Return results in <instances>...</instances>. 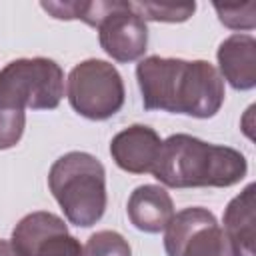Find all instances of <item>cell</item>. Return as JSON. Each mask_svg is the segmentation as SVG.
<instances>
[{"label":"cell","instance_id":"cell-1","mask_svg":"<svg viewBox=\"0 0 256 256\" xmlns=\"http://www.w3.org/2000/svg\"><path fill=\"white\" fill-rule=\"evenodd\" d=\"M146 110L212 118L224 104V80L208 60L148 56L136 66Z\"/></svg>","mask_w":256,"mask_h":256},{"label":"cell","instance_id":"cell-2","mask_svg":"<svg viewBox=\"0 0 256 256\" xmlns=\"http://www.w3.org/2000/svg\"><path fill=\"white\" fill-rule=\"evenodd\" d=\"M246 172L248 162L240 150L190 134H172L162 140L152 168V176L168 188H228Z\"/></svg>","mask_w":256,"mask_h":256},{"label":"cell","instance_id":"cell-3","mask_svg":"<svg viewBox=\"0 0 256 256\" xmlns=\"http://www.w3.org/2000/svg\"><path fill=\"white\" fill-rule=\"evenodd\" d=\"M48 188L66 220L78 228L94 226L106 212V172L88 152H66L48 172Z\"/></svg>","mask_w":256,"mask_h":256},{"label":"cell","instance_id":"cell-4","mask_svg":"<svg viewBox=\"0 0 256 256\" xmlns=\"http://www.w3.org/2000/svg\"><path fill=\"white\" fill-rule=\"evenodd\" d=\"M64 96V72L50 58H18L0 70V108L54 110Z\"/></svg>","mask_w":256,"mask_h":256},{"label":"cell","instance_id":"cell-5","mask_svg":"<svg viewBox=\"0 0 256 256\" xmlns=\"http://www.w3.org/2000/svg\"><path fill=\"white\" fill-rule=\"evenodd\" d=\"M66 96L76 114L88 120H108L124 106L126 90L114 64L88 58L70 70Z\"/></svg>","mask_w":256,"mask_h":256},{"label":"cell","instance_id":"cell-6","mask_svg":"<svg viewBox=\"0 0 256 256\" xmlns=\"http://www.w3.org/2000/svg\"><path fill=\"white\" fill-rule=\"evenodd\" d=\"M166 256H234V250L216 222V216L190 206L174 214L164 234Z\"/></svg>","mask_w":256,"mask_h":256},{"label":"cell","instance_id":"cell-7","mask_svg":"<svg viewBox=\"0 0 256 256\" xmlns=\"http://www.w3.org/2000/svg\"><path fill=\"white\" fill-rule=\"evenodd\" d=\"M12 246L20 256H82V246L64 220L52 212L26 214L12 230Z\"/></svg>","mask_w":256,"mask_h":256},{"label":"cell","instance_id":"cell-8","mask_svg":"<svg viewBox=\"0 0 256 256\" xmlns=\"http://www.w3.org/2000/svg\"><path fill=\"white\" fill-rule=\"evenodd\" d=\"M102 50L116 62H134L148 46V26L130 8V2L114 0L112 10L98 24Z\"/></svg>","mask_w":256,"mask_h":256},{"label":"cell","instance_id":"cell-9","mask_svg":"<svg viewBox=\"0 0 256 256\" xmlns=\"http://www.w3.org/2000/svg\"><path fill=\"white\" fill-rule=\"evenodd\" d=\"M162 140L158 132L144 124H132L120 130L110 142V156L118 168L130 174L152 172Z\"/></svg>","mask_w":256,"mask_h":256},{"label":"cell","instance_id":"cell-10","mask_svg":"<svg viewBox=\"0 0 256 256\" xmlns=\"http://www.w3.org/2000/svg\"><path fill=\"white\" fill-rule=\"evenodd\" d=\"M218 74L234 90H252L256 86V40L252 34H232L220 42Z\"/></svg>","mask_w":256,"mask_h":256},{"label":"cell","instance_id":"cell-11","mask_svg":"<svg viewBox=\"0 0 256 256\" xmlns=\"http://www.w3.org/2000/svg\"><path fill=\"white\" fill-rule=\"evenodd\" d=\"M126 212L134 228L146 234H158L166 230L176 214L170 194L158 184H142L134 188L128 198Z\"/></svg>","mask_w":256,"mask_h":256},{"label":"cell","instance_id":"cell-12","mask_svg":"<svg viewBox=\"0 0 256 256\" xmlns=\"http://www.w3.org/2000/svg\"><path fill=\"white\" fill-rule=\"evenodd\" d=\"M256 184L250 182L238 196H234L222 216L224 234L234 250V256H256L254 252V222H256Z\"/></svg>","mask_w":256,"mask_h":256},{"label":"cell","instance_id":"cell-13","mask_svg":"<svg viewBox=\"0 0 256 256\" xmlns=\"http://www.w3.org/2000/svg\"><path fill=\"white\" fill-rule=\"evenodd\" d=\"M130 8L144 22H186L196 10V2H130Z\"/></svg>","mask_w":256,"mask_h":256},{"label":"cell","instance_id":"cell-14","mask_svg":"<svg viewBox=\"0 0 256 256\" xmlns=\"http://www.w3.org/2000/svg\"><path fill=\"white\" fill-rule=\"evenodd\" d=\"M82 256H132V250L120 232L100 230L88 238L86 246L82 248Z\"/></svg>","mask_w":256,"mask_h":256},{"label":"cell","instance_id":"cell-15","mask_svg":"<svg viewBox=\"0 0 256 256\" xmlns=\"http://www.w3.org/2000/svg\"><path fill=\"white\" fill-rule=\"evenodd\" d=\"M214 10L218 14V20L232 30H252L256 20V2H246V4H214Z\"/></svg>","mask_w":256,"mask_h":256},{"label":"cell","instance_id":"cell-16","mask_svg":"<svg viewBox=\"0 0 256 256\" xmlns=\"http://www.w3.org/2000/svg\"><path fill=\"white\" fill-rule=\"evenodd\" d=\"M24 126L26 112L0 108V150L14 148L24 134Z\"/></svg>","mask_w":256,"mask_h":256},{"label":"cell","instance_id":"cell-17","mask_svg":"<svg viewBox=\"0 0 256 256\" xmlns=\"http://www.w3.org/2000/svg\"><path fill=\"white\" fill-rule=\"evenodd\" d=\"M0 256H20V254L16 252V248L12 246V242L0 240Z\"/></svg>","mask_w":256,"mask_h":256}]
</instances>
